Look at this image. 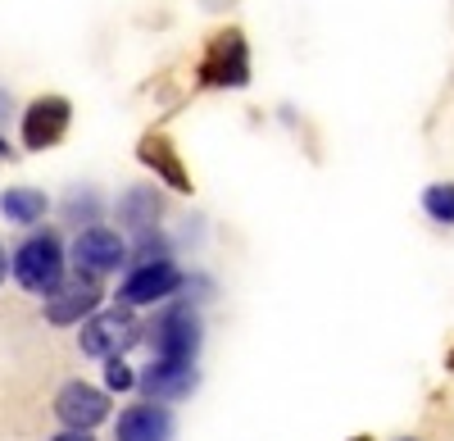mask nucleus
<instances>
[{"label":"nucleus","instance_id":"nucleus-1","mask_svg":"<svg viewBox=\"0 0 454 441\" xmlns=\"http://www.w3.org/2000/svg\"><path fill=\"white\" fill-rule=\"evenodd\" d=\"M14 282L32 296H51V291L64 282V246L55 232H36L14 250Z\"/></svg>","mask_w":454,"mask_h":441},{"label":"nucleus","instance_id":"nucleus-2","mask_svg":"<svg viewBox=\"0 0 454 441\" xmlns=\"http://www.w3.org/2000/svg\"><path fill=\"white\" fill-rule=\"evenodd\" d=\"M137 337H141L137 314H132L128 305H119V310L91 314V319L82 323L78 346H82V355H91V359H114V355H123L128 346H137Z\"/></svg>","mask_w":454,"mask_h":441},{"label":"nucleus","instance_id":"nucleus-3","mask_svg":"<svg viewBox=\"0 0 454 441\" xmlns=\"http://www.w3.org/2000/svg\"><path fill=\"white\" fill-rule=\"evenodd\" d=\"M150 346H155L160 359H177V364H192L200 350V319L192 305H173L164 310L155 323H150Z\"/></svg>","mask_w":454,"mask_h":441},{"label":"nucleus","instance_id":"nucleus-4","mask_svg":"<svg viewBox=\"0 0 454 441\" xmlns=\"http://www.w3.org/2000/svg\"><path fill=\"white\" fill-rule=\"evenodd\" d=\"M68 260H73V269L87 273V278H105V273H114V269L128 260V246H123L119 232H109V228H96V224H91V228H82L78 237H73Z\"/></svg>","mask_w":454,"mask_h":441},{"label":"nucleus","instance_id":"nucleus-5","mask_svg":"<svg viewBox=\"0 0 454 441\" xmlns=\"http://www.w3.org/2000/svg\"><path fill=\"white\" fill-rule=\"evenodd\" d=\"M96 305H100V278L73 273V278H64L51 296H46V319H51L55 327H68V323L91 319Z\"/></svg>","mask_w":454,"mask_h":441},{"label":"nucleus","instance_id":"nucleus-6","mask_svg":"<svg viewBox=\"0 0 454 441\" xmlns=\"http://www.w3.org/2000/svg\"><path fill=\"white\" fill-rule=\"evenodd\" d=\"M200 83L205 87H246L250 83V55H246L241 32H223L209 46V55L200 64Z\"/></svg>","mask_w":454,"mask_h":441},{"label":"nucleus","instance_id":"nucleus-7","mask_svg":"<svg viewBox=\"0 0 454 441\" xmlns=\"http://www.w3.org/2000/svg\"><path fill=\"white\" fill-rule=\"evenodd\" d=\"M182 287V273L168 264V260H150V264H137L123 282H119V305L137 310V305H155L164 296Z\"/></svg>","mask_w":454,"mask_h":441},{"label":"nucleus","instance_id":"nucleus-8","mask_svg":"<svg viewBox=\"0 0 454 441\" xmlns=\"http://www.w3.org/2000/svg\"><path fill=\"white\" fill-rule=\"evenodd\" d=\"M55 414L73 432H91V428H100L109 419V396L96 391V387H87V382H68L55 396Z\"/></svg>","mask_w":454,"mask_h":441},{"label":"nucleus","instance_id":"nucleus-9","mask_svg":"<svg viewBox=\"0 0 454 441\" xmlns=\"http://www.w3.org/2000/svg\"><path fill=\"white\" fill-rule=\"evenodd\" d=\"M68 119H73V109H68L64 96L32 100L27 114H23V146H27V151H46V146H55L68 132Z\"/></svg>","mask_w":454,"mask_h":441},{"label":"nucleus","instance_id":"nucleus-10","mask_svg":"<svg viewBox=\"0 0 454 441\" xmlns=\"http://www.w3.org/2000/svg\"><path fill=\"white\" fill-rule=\"evenodd\" d=\"M137 382L150 400H182L196 387V369L192 364H177V359H150V369Z\"/></svg>","mask_w":454,"mask_h":441},{"label":"nucleus","instance_id":"nucleus-11","mask_svg":"<svg viewBox=\"0 0 454 441\" xmlns=\"http://www.w3.org/2000/svg\"><path fill=\"white\" fill-rule=\"evenodd\" d=\"M119 441H168L173 437V414L160 400H141V406L119 414Z\"/></svg>","mask_w":454,"mask_h":441},{"label":"nucleus","instance_id":"nucleus-12","mask_svg":"<svg viewBox=\"0 0 454 441\" xmlns=\"http://www.w3.org/2000/svg\"><path fill=\"white\" fill-rule=\"evenodd\" d=\"M160 196L150 192V187H137V192H128L123 196V205H119V224L123 228H132V232H150L155 228V218H160Z\"/></svg>","mask_w":454,"mask_h":441},{"label":"nucleus","instance_id":"nucleus-13","mask_svg":"<svg viewBox=\"0 0 454 441\" xmlns=\"http://www.w3.org/2000/svg\"><path fill=\"white\" fill-rule=\"evenodd\" d=\"M0 214H5L10 224L32 228L36 218H46V196L36 192V187H10L5 196H0Z\"/></svg>","mask_w":454,"mask_h":441},{"label":"nucleus","instance_id":"nucleus-14","mask_svg":"<svg viewBox=\"0 0 454 441\" xmlns=\"http://www.w3.org/2000/svg\"><path fill=\"white\" fill-rule=\"evenodd\" d=\"M141 160H145L150 169H160L168 187H177V192L192 187V177L182 173V164H177V155L168 151V141H164V137H145V141H141Z\"/></svg>","mask_w":454,"mask_h":441},{"label":"nucleus","instance_id":"nucleus-15","mask_svg":"<svg viewBox=\"0 0 454 441\" xmlns=\"http://www.w3.org/2000/svg\"><path fill=\"white\" fill-rule=\"evenodd\" d=\"M423 209L436 218V224H454V182H436V187L423 192Z\"/></svg>","mask_w":454,"mask_h":441},{"label":"nucleus","instance_id":"nucleus-16","mask_svg":"<svg viewBox=\"0 0 454 441\" xmlns=\"http://www.w3.org/2000/svg\"><path fill=\"white\" fill-rule=\"evenodd\" d=\"M132 382H137V374H132L128 364H123V355L105 359V387H109V391H128Z\"/></svg>","mask_w":454,"mask_h":441},{"label":"nucleus","instance_id":"nucleus-17","mask_svg":"<svg viewBox=\"0 0 454 441\" xmlns=\"http://www.w3.org/2000/svg\"><path fill=\"white\" fill-rule=\"evenodd\" d=\"M51 441H91V432H73V428H68V432H59V437H51Z\"/></svg>","mask_w":454,"mask_h":441},{"label":"nucleus","instance_id":"nucleus-18","mask_svg":"<svg viewBox=\"0 0 454 441\" xmlns=\"http://www.w3.org/2000/svg\"><path fill=\"white\" fill-rule=\"evenodd\" d=\"M5 273H10V260H5V250H0V282H5Z\"/></svg>","mask_w":454,"mask_h":441},{"label":"nucleus","instance_id":"nucleus-19","mask_svg":"<svg viewBox=\"0 0 454 441\" xmlns=\"http://www.w3.org/2000/svg\"><path fill=\"white\" fill-rule=\"evenodd\" d=\"M0 155H10V146H5V141H0Z\"/></svg>","mask_w":454,"mask_h":441},{"label":"nucleus","instance_id":"nucleus-20","mask_svg":"<svg viewBox=\"0 0 454 441\" xmlns=\"http://www.w3.org/2000/svg\"><path fill=\"white\" fill-rule=\"evenodd\" d=\"M355 441H368V437H355Z\"/></svg>","mask_w":454,"mask_h":441}]
</instances>
